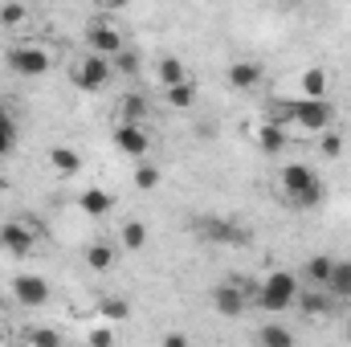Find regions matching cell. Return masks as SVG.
<instances>
[{
  "label": "cell",
  "mask_w": 351,
  "mask_h": 347,
  "mask_svg": "<svg viewBox=\"0 0 351 347\" xmlns=\"http://www.w3.org/2000/svg\"><path fill=\"white\" fill-rule=\"evenodd\" d=\"M192 233L204 237V241H221V246H245L254 233L245 225H237L233 217H196L192 221Z\"/></svg>",
  "instance_id": "cell-5"
},
{
  "label": "cell",
  "mask_w": 351,
  "mask_h": 347,
  "mask_svg": "<svg viewBox=\"0 0 351 347\" xmlns=\"http://www.w3.org/2000/svg\"><path fill=\"white\" fill-rule=\"evenodd\" d=\"M98 315L110 319V323H123V319L131 315V307H127V298H102V302H98Z\"/></svg>",
  "instance_id": "cell-28"
},
{
  "label": "cell",
  "mask_w": 351,
  "mask_h": 347,
  "mask_svg": "<svg viewBox=\"0 0 351 347\" xmlns=\"http://www.w3.org/2000/svg\"><path fill=\"white\" fill-rule=\"evenodd\" d=\"M258 344L262 347H290L294 344V331L282 327V323H265L262 331H258Z\"/></svg>",
  "instance_id": "cell-26"
},
{
  "label": "cell",
  "mask_w": 351,
  "mask_h": 347,
  "mask_svg": "<svg viewBox=\"0 0 351 347\" xmlns=\"http://www.w3.org/2000/svg\"><path fill=\"white\" fill-rule=\"evenodd\" d=\"M164 94H168V106H176V110H192L196 106V82H176V86H164Z\"/></svg>",
  "instance_id": "cell-25"
},
{
  "label": "cell",
  "mask_w": 351,
  "mask_h": 347,
  "mask_svg": "<svg viewBox=\"0 0 351 347\" xmlns=\"http://www.w3.org/2000/svg\"><path fill=\"white\" fill-rule=\"evenodd\" d=\"M294 307H298L302 315H311V319H327V315H335L343 302H339L327 286H311V282H302V290H298Z\"/></svg>",
  "instance_id": "cell-9"
},
{
  "label": "cell",
  "mask_w": 351,
  "mask_h": 347,
  "mask_svg": "<svg viewBox=\"0 0 351 347\" xmlns=\"http://www.w3.org/2000/svg\"><path fill=\"white\" fill-rule=\"evenodd\" d=\"M282 4H298V0H282Z\"/></svg>",
  "instance_id": "cell-36"
},
{
  "label": "cell",
  "mask_w": 351,
  "mask_h": 347,
  "mask_svg": "<svg viewBox=\"0 0 351 347\" xmlns=\"http://www.w3.org/2000/svg\"><path fill=\"white\" fill-rule=\"evenodd\" d=\"M0 344H8V331H4V327H0Z\"/></svg>",
  "instance_id": "cell-35"
},
{
  "label": "cell",
  "mask_w": 351,
  "mask_h": 347,
  "mask_svg": "<svg viewBox=\"0 0 351 347\" xmlns=\"http://www.w3.org/2000/svg\"><path fill=\"white\" fill-rule=\"evenodd\" d=\"M156 78H160V86H176V82L188 78V70H184V62H180L176 53H168V58L156 62Z\"/></svg>",
  "instance_id": "cell-23"
},
{
  "label": "cell",
  "mask_w": 351,
  "mask_h": 347,
  "mask_svg": "<svg viewBox=\"0 0 351 347\" xmlns=\"http://www.w3.org/2000/svg\"><path fill=\"white\" fill-rule=\"evenodd\" d=\"M4 66L16 74V78H41V74H49V66H53V58H49V49L45 45H12L8 53H4Z\"/></svg>",
  "instance_id": "cell-4"
},
{
  "label": "cell",
  "mask_w": 351,
  "mask_h": 347,
  "mask_svg": "<svg viewBox=\"0 0 351 347\" xmlns=\"http://www.w3.org/2000/svg\"><path fill=\"white\" fill-rule=\"evenodd\" d=\"M110 58L106 53H82L78 62H74V70H70V78H74V86L78 90H86V94H94V90H102L106 82H110Z\"/></svg>",
  "instance_id": "cell-6"
},
{
  "label": "cell",
  "mask_w": 351,
  "mask_h": 347,
  "mask_svg": "<svg viewBox=\"0 0 351 347\" xmlns=\"http://www.w3.org/2000/svg\"><path fill=\"white\" fill-rule=\"evenodd\" d=\"M213 307H217V315H225V319H241L245 307H250V294H245L233 278H225V282L213 286Z\"/></svg>",
  "instance_id": "cell-11"
},
{
  "label": "cell",
  "mask_w": 351,
  "mask_h": 347,
  "mask_svg": "<svg viewBox=\"0 0 351 347\" xmlns=\"http://www.w3.org/2000/svg\"><path fill=\"white\" fill-rule=\"evenodd\" d=\"M49 164H53V172L58 176H78L82 172V156H78L74 147H66V143L49 147Z\"/></svg>",
  "instance_id": "cell-17"
},
{
  "label": "cell",
  "mask_w": 351,
  "mask_h": 347,
  "mask_svg": "<svg viewBox=\"0 0 351 347\" xmlns=\"http://www.w3.org/2000/svg\"><path fill=\"white\" fill-rule=\"evenodd\" d=\"M0 188H4V176H0Z\"/></svg>",
  "instance_id": "cell-38"
},
{
  "label": "cell",
  "mask_w": 351,
  "mask_h": 347,
  "mask_svg": "<svg viewBox=\"0 0 351 347\" xmlns=\"http://www.w3.org/2000/svg\"><path fill=\"white\" fill-rule=\"evenodd\" d=\"M278 188H282L290 208H319L323 204V180L306 164H286L278 172Z\"/></svg>",
  "instance_id": "cell-1"
},
{
  "label": "cell",
  "mask_w": 351,
  "mask_h": 347,
  "mask_svg": "<svg viewBox=\"0 0 351 347\" xmlns=\"http://www.w3.org/2000/svg\"><path fill=\"white\" fill-rule=\"evenodd\" d=\"M319 156H323V160H339V156H343V131L323 127V131H319Z\"/></svg>",
  "instance_id": "cell-27"
},
{
  "label": "cell",
  "mask_w": 351,
  "mask_h": 347,
  "mask_svg": "<svg viewBox=\"0 0 351 347\" xmlns=\"http://www.w3.org/2000/svg\"><path fill=\"white\" fill-rule=\"evenodd\" d=\"M12 298L25 311H37V307H45L53 298V290H49V282L41 274H12Z\"/></svg>",
  "instance_id": "cell-8"
},
{
  "label": "cell",
  "mask_w": 351,
  "mask_h": 347,
  "mask_svg": "<svg viewBox=\"0 0 351 347\" xmlns=\"http://www.w3.org/2000/svg\"><path fill=\"white\" fill-rule=\"evenodd\" d=\"M135 188H143V192L160 188V168H156V164H139V168H135Z\"/></svg>",
  "instance_id": "cell-31"
},
{
  "label": "cell",
  "mask_w": 351,
  "mask_h": 347,
  "mask_svg": "<svg viewBox=\"0 0 351 347\" xmlns=\"http://www.w3.org/2000/svg\"><path fill=\"white\" fill-rule=\"evenodd\" d=\"M147 119H152V102L139 90H131V94L119 98V123H147Z\"/></svg>",
  "instance_id": "cell-14"
},
{
  "label": "cell",
  "mask_w": 351,
  "mask_h": 347,
  "mask_svg": "<svg viewBox=\"0 0 351 347\" xmlns=\"http://www.w3.org/2000/svg\"><path fill=\"white\" fill-rule=\"evenodd\" d=\"M41 225L29 217V213H21V217H8L4 225H0V246L12 254V258H29L33 254V246L41 241Z\"/></svg>",
  "instance_id": "cell-3"
},
{
  "label": "cell",
  "mask_w": 351,
  "mask_h": 347,
  "mask_svg": "<svg viewBox=\"0 0 351 347\" xmlns=\"http://www.w3.org/2000/svg\"><path fill=\"white\" fill-rule=\"evenodd\" d=\"M348 319H351V302H348Z\"/></svg>",
  "instance_id": "cell-37"
},
{
  "label": "cell",
  "mask_w": 351,
  "mask_h": 347,
  "mask_svg": "<svg viewBox=\"0 0 351 347\" xmlns=\"http://www.w3.org/2000/svg\"><path fill=\"white\" fill-rule=\"evenodd\" d=\"M254 143H258V152H265V156H278V152H286L290 147V135H286V127H278V123H269V119H262L254 131Z\"/></svg>",
  "instance_id": "cell-13"
},
{
  "label": "cell",
  "mask_w": 351,
  "mask_h": 347,
  "mask_svg": "<svg viewBox=\"0 0 351 347\" xmlns=\"http://www.w3.org/2000/svg\"><path fill=\"white\" fill-rule=\"evenodd\" d=\"M21 21H25V4H21V0H8V4H0V25H4V29L21 25Z\"/></svg>",
  "instance_id": "cell-32"
},
{
  "label": "cell",
  "mask_w": 351,
  "mask_h": 347,
  "mask_svg": "<svg viewBox=\"0 0 351 347\" xmlns=\"http://www.w3.org/2000/svg\"><path fill=\"white\" fill-rule=\"evenodd\" d=\"M110 70H114V74H123V78H139V70H143V58H139L135 49H127V45H123V49L110 58Z\"/></svg>",
  "instance_id": "cell-24"
},
{
  "label": "cell",
  "mask_w": 351,
  "mask_h": 347,
  "mask_svg": "<svg viewBox=\"0 0 351 347\" xmlns=\"http://www.w3.org/2000/svg\"><path fill=\"white\" fill-rule=\"evenodd\" d=\"M298 86H302V98H327V70H323V66L302 70Z\"/></svg>",
  "instance_id": "cell-22"
},
{
  "label": "cell",
  "mask_w": 351,
  "mask_h": 347,
  "mask_svg": "<svg viewBox=\"0 0 351 347\" xmlns=\"http://www.w3.org/2000/svg\"><path fill=\"white\" fill-rule=\"evenodd\" d=\"M110 139H114V147H119L123 156H135V160H143V156L152 152V135L143 131V123H114Z\"/></svg>",
  "instance_id": "cell-10"
},
{
  "label": "cell",
  "mask_w": 351,
  "mask_h": 347,
  "mask_svg": "<svg viewBox=\"0 0 351 347\" xmlns=\"http://www.w3.org/2000/svg\"><path fill=\"white\" fill-rule=\"evenodd\" d=\"M327 290L339 298V302H351V261H335L331 278H327Z\"/></svg>",
  "instance_id": "cell-20"
},
{
  "label": "cell",
  "mask_w": 351,
  "mask_h": 347,
  "mask_svg": "<svg viewBox=\"0 0 351 347\" xmlns=\"http://www.w3.org/2000/svg\"><path fill=\"white\" fill-rule=\"evenodd\" d=\"M12 147H16V123H12V119L0 110V160H4Z\"/></svg>",
  "instance_id": "cell-29"
},
{
  "label": "cell",
  "mask_w": 351,
  "mask_h": 347,
  "mask_svg": "<svg viewBox=\"0 0 351 347\" xmlns=\"http://www.w3.org/2000/svg\"><path fill=\"white\" fill-rule=\"evenodd\" d=\"M262 78H265V70L258 62H233L229 66V86L233 90H254V86H262Z\"/></svg>",
  "instance_id": "cell-15"
},
{
  "label": "cell",
  "mask_w": 351,
  "mask_h": 347,
  "mask_svg": "<svg viewBox=\"0 0 351 347\" xmlns=\"http://www.w3.org/2000/svg\"><path fill=\"white\" fill-rule=\"evenodd\" d=\"M298 290H302V278H298V274H290V270H274V274H265V278H262L258 307L269 311V315H282V311H290V307H294Z\"/></svg>",
  "instance_id": "cell-2"
},
{
  "label": "cell",
  "mask_w": 351,
  "mask_h": 347,
  "mask_svg": "<svg viewBox=\"0 0 351 347\" xmlns=\"http://www.w3.org/2000/svg\"><path fill=\"white\" fill-rule=\"evenodd\" d=\"M286 106H290V123H298L302 131H323L335 119V110H331L327 98H294Z\"/></svg>",
  "instance_id": "cell-7"
},
{
  "label": "cell",
  "mask_w": 351,
  "mask_h": 347,
  "mask_svg": "<svg viewBox=\"0 0 351 347\" xmlns=\"http://www.w3.org/2000/svg\"><path fill=\"white\" fill-rule=\"evenodd\" d=\"M114 258H119V254H114L110 241H90L86 246V265L94 270V274H106V270L114 265Z\"/></svg>",
  "instance_id": "cell-19"
},
{
  "label": "cell",
  "mask_w": 351,
  "mask_h": 347,
  "mask_svg": "<svg viewBox=\"0 0 351 347\" xmlns=\"http://www.w3.org/2000/svg\"><path fill=\"white\" fill-rule=\"evenodd\" d=\"M86 45L94 49V53H106V58H114V53H119L127 41H123V33H119L110 21H94V25L86 29Z\"/></svg>",
  "instance_id": "cell-12"
},
{
  "label": "cell",
  "mask_w": 351,
  "mask_h": 347,
  "mask_svg": "<svg viewBox=\"0 0 351 347\" xmlns=\"http://www.w3.org/2000/svg\"><path fill=\"white\" fill-rule=\"evenodd\" d=\"M78 208H82L86 217H106V213L114 208V196L102 192V188H86V192L78 196Z\"/></svg>",
  "instance_id": "cell-18"
},
{
  "label": "cell",
  "mask_w": 351,
  "mask_h": 347,
  "mask_svg": "<svg viewBox=\"0 0 351 347\" xmlns=\"http://www.w3.org/2000/svg\"><path fill=\"white\" fill-rule=\"evenodd\" d=\"M331 270H335V258H327V254H315V258H306V261H302L298 278H302V282H311V286H327Z\"/></svg>",
  "instance_id": "cell-16"
},
{
  "label": "cell",
  "mask_w": 351,
  "mask_h": 347,
  "mask_svg": "<svg viewBox=\"0 0 351 347\" xmlns=\"http://www.w3.org/2000/svg\"><path fill=\"white\" fill-rule=\"evenodd\" d=\"M21 339H25V344H37V347H58L62 344V335L49 331V327H33V331H25Z\"/></svg>",
  "instance_id": "cell-30"
},
{
  "label": "cell",
  "mask_w": 351,
  "mask_h": 347,
  "mask_svg": "<svg viewBox=\"0 0 351 347\" xmlns=\"http://www.w3.org/2000/svg\"><path fill=\"white\" fill-rule=\"evenodd\" d=\"M119 246H123L127 254H139V250L147 246V225H143V221H127V225L119 229Z\"/></svg>",
  "instance_id": "cell-21"
},
{
  "label": "cell",
  "mask_w": 351,
  "mask_h": 347,
  "mask_svg": "<svg viewBox=\"0 0 351 347\" xmlns=\"http://www.w3.org/2000/svg\"><path fill=\"white\" fill-rule=\"evenodd\" d=\"M90 344H94V347H106V344H114V335H110L106 327H98V331H90Z\"/></svg>",
  "instance_id": "cell-33"
},
{
  "label": "cell",
  "mask_w": 351,
  "mask_h": 347,
  "mask_svg": "<svg viewBox=\"0 0 351 347\" xmlns=\"http://www.w3.org/2000/svg\"><path fill=\"white\" fill-rule=\"evenodd\" d=\"M164 344H168V347H184L188 339H184V335H164Z\"/></svg>",
  "instance_id": "cell-34"
}]
</instances>
